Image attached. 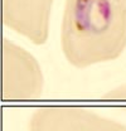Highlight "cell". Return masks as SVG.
I'll return each mask as SVG.
<instances>
[{"label": "cell", "mask_w": 126, "mask_h": 131, "mask_svg": "<svg viewBox=\"0 0 126 131\" xmlns=\"http://www.w3.org/2000/svg\"><path fill=\"white\" fill-rule=\"evenodd\" d=\"M1 86L4 100L37 98L43 88V74L37 61L8 39L3 42Z\"/></svg>", "instance_id": "2"}, {"label": "cell", "mask_w": 126, "mask_h": 131, "mask_svg": "<svg viewBox=\"0 0 126 131\" xmlns=\"http://www.w3.org/2000/svg\"><path fill=\"white\" fill-rule=\"evenodd\" d=\"M3 21L35 44L48 38V25L54 0H1Z\"/></svg>", "instance_id": "4"}, {"label": "cell", "mask_w": 126, "mask_h": 131, "mask_svg": "<svg viewBox=\"0 0 126 131\" xmlns=\"http://www.w3.org/2000/svg\"><path fill=\"white\" fill-rule=\"evenodd\" d=\"M61 47L78 68L120 57L126 48V0H66Z\"/></svg>", "instance_id": "1"}, {"label": "cell", "mask_w": 126, "mask_h": 131, "mask_svg": "<svg viewBox=\"0 0 126 131\" xmlns=\"http://www.w3.org/2000/svg\"><path fill=\"white\" fill-rule=\"evenodd\" d=\"M29 131H126V126L81 107L44 106L32 115Z\"/></svg>", "instance_id": "3"}]
</instances>
